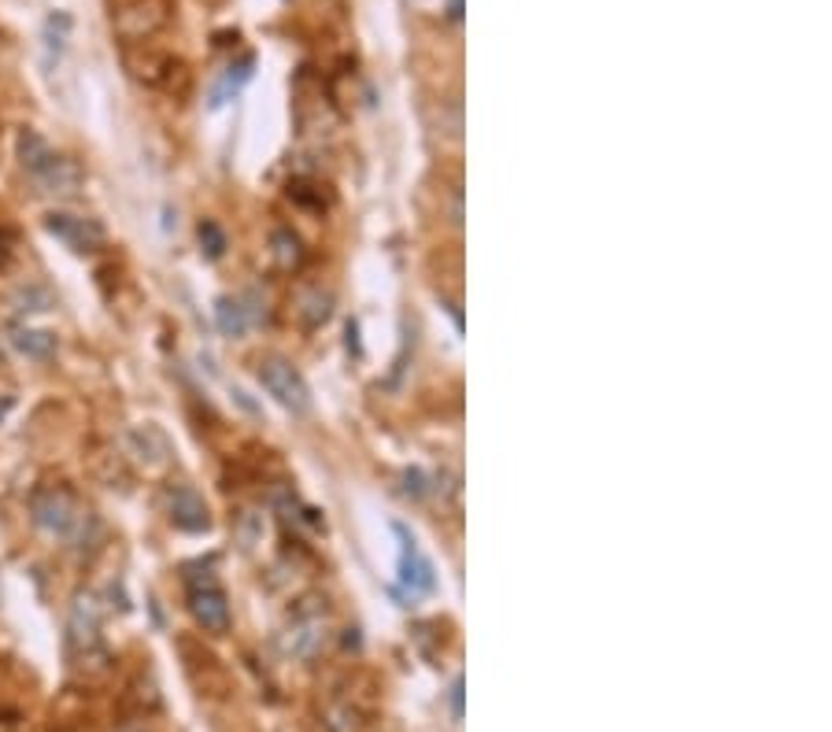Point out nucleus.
Wrapping results in <instances>:
<instances>
[{"label": "nucleus", "instance_id": "nucleus-1", "mask_svg": "<svg viewBox=\"0 0 832 732\" xmlns=\"http://www.w3.org/2000/svg\"><path fill=\"white\" fill-rule=\"evenodd\" d=\"M33 526L60 540H82L85 529L93 526V515L78 504V496L67 485H41L30 496Z\"/></svg>", "mask_w": 832, "mask_h": 732}, {"label": "nucleus", "instance_id": "nucleus-2", "mask_svg": "<svg viewBox=\"0 0 832 732\" xmlns=\"http://www.w3.org/2000/svg\"><path fill=\"white\" fill-rule=\"evenodd\" d=\"M100 618H104V607L93 592H78L71 603V618H67V648H71L74 662H108V648L104 637H100Z\"/></svg>", "mask_w": 832, "mask_h": 732}, {"label": "nucleus", "instance_id": "nucleus-3", "mask_svg": "<svg viewBox=\"0 0 832 732\" xmlns=\"http://www.w3.org/2000/svg\"><path fill=\"white\" fill-rule=\"evenodd\" d=\"M185 599H189V614H193V621L204 632H215V637H222V632H230V599L226 592H222L219 577L211 566H204V570L185 573Z\"/></svg>", "mask_w": 832, "mask_h": 732}, {"label": "nucleus", "instance_id": "nucleus-4", "mask_svg": "<svg viewBox=\"0 0 832 732\" xmlns=\"http://www.w3.org/2000/svg\"><path fill=\"white\" fill-rule=\"evenodd\" d=\"M255 377H260V385L266 388V396H274L277 404H282L285 410H293V415H304V410L311 407V388L304 382V374H300L288 359H282V355H266V359H260Z\"/></svg>", "mask_w": 832, "mask_h": 732}, {"label": "nucleus", "instance_id": "nucleus-5", "mask_svg": "<svg viewBox=\"0 0 832 732\" xmlns=\"http://www.w3.org/2000/svg\"><path fill=\"white\" fill-rule=\"evenodd\" d=\"M393 532L399 537V588L415 599V596H429L437 588V573H433V562L422 555V548L415 543V537L404 526H393Z\"/></svg>", "mask_w": 832, "mask_h": 732}, {"label": "nucleus", "instance_id": "nucleus-6", "mask_svg": "<svg viewBox=\"0 0 832 732\" xmlns=\"http://www.w3.org/2000/svg\"><path fill=\"white\" fill-rule=\"evenodd\" d=\"M44 230L78 255L97 252L100 244H104V226H100L97 218L71 215V211H52V215H44Z\"/></svg>", "mask_w": 832, "mask_h": 732}, {"label": "nucleus", "instance_id": "nucleus-7", "mask_svg": "<svg viewBox=\"0 0 832 732\" xmlns=\"http://www.w3.org/2000/svg\"><path fill=\"white\" fill-rule=\"evenodd\" d=\"M166 8H171L166 0H119V8L111 11V22H115V30L122 38L141 41L163 27Z\"/></svg>", "mask_w": 832, "mask_h": 732}, {"label": "nucleus", "instance_id": "nucleus-8", "mask_svg": "<svg viewBox=\"0 0 832 732\" xmlns=\"http://www.w3.org/2000/svg\"><path fill=\"white\" fill-rule=\"evenodd\" d=\"M163 499H166V518L174 521V529H182V532H207L211 529V510L193 485H185V481L166 485Z\"/></svg>", "mask_w": 832, "mask_h": 732}, {"label": "nucleus", "instance_id": "nucleus-9", "mask_svg": "<svg viewBox=\"0 0 832 732\" xmlns=\"http://www.w3.org/2000/svg\"><path fill=\"white\" fill-rule=\"evenodd\" d=\"M322 640H326V614H318V610H300V614L288 621L285 637H282V648L285 654H293V659H311Z\"/></svg>", "mask_w": 832, "mask_h": 732}, {"label": "nucleus", "instance_id": "nucleus-10", "mask_svg": "<svg viewBox=\"0 0 832 732\" xmlns=\"http://www.w3.org/2000/svg\"><path fill=\"white\" fill-rule=\"evenodd\" d=\"M82 177L85 174H82V166H78V160L55 152L33 182H38L41 193H49V196H74L78 189H82Z\"/></svg>", "mask_w": 832, "mask_h": 732}, {"label": "nucleus", "instance_id": "nucleus-11", "mask_svg": "<svg viewBox=\"0 0 832 732\" xmlns=\"http://www.w3.org/2000/svg\"><path fill=\"white\" fill-rule=\"evenodd\" d=\"M8 344L16 348L19 355H27V359H33V363H44V359H52L55 355V348H60V340H55V333H49V329H33V326H11L8 329Z\"/></svg>", "mask_w": 832, "mask_h": 732}, {"label": "nucleus", "instance_id": "nucleus-12", "mask_svg": "<svg viewBox=\"0 0 832 732\" xmlns=\"http://www.w3.org/2000/svg\"><path fill=\"white\" fill-rule=\"evenodd\" d=\"M215 326L222 337H244L252 329V307L241 296H219L215 299Z\"/></svg>", "mask_w": 832, "mask_h": 732}, {"label": "nucleus", "instance_id": "nucleus-13", "mask_svg": "<svg viewBox=\"0 0 832 732\" xmlns=\"http://www.w3.org/2000/svg\"><path fill=\"white\" fill-rule=\"evenodd\" d=\"M130 448L144 466H163L166 459H171V440H166L155 426L130 429Z\"/></svg>", "mask_w": 832, "mask_h": 732}, {"label": "nucleus", "instance_id": "nucleus-14", "mask_svg": "<svg viewBox=\"0 0 832 732\" xmlns=\"http://www.w3.org/2000/svg\"><path fill=\"white\" fill-rule=\"evenodd\" d=\"M67 38H71V16L67 11H49L41 27V41H44V63H60V55L67 49Z\"/></svg>", "mask_w": 832, "mask_h": 732}, {"label": "nucleus", "instance_id": "nucleus-15", "mask_svg": "<svg viewBox=\"0 0 832 732\" xmlns=\"http://www.w3.org/2000/svg\"><path fill=\"white\" fill-rule=\"evenodd\" d=\"M52 155L55 152L49 149V141H44L41 133H33V130H22L19 133V163H22V171H27L30 177H38Z\"/></svg>", "mask_w": 832, "mask_h": 732}, {"label": "nucleus", "instance_id": "nucleus-16", "mask_svg": "<svg viewBox=\"0 0 832 732\" xmlns=\"http://www.w3.org/2000/svg\"><path fill=\"white\" fill-rule=\"evenodd\" d=\"M248 78H252V55H244V60H241L237 67H226V74L219 78L215 93H211V108H222L230 96H237L241 85L248 82Z\"/></svg>", "mask_w": 832, "mask_h": 732}, {"label": "nucleus", "instance_id": "nucleus-17", "mask_svg": "<svg viewBox=\"0 0 832 732\" xmlns=\"http://www.w3.org/2000/svg\"><path fill=\"white\" fill-rule=\"evenodd\" d=\"M329 304H333L329 293H322V288H304L296 299V311H300V318H304V326H322V322L329 318Z\"/></svg>", "mask_w": 832, "mask_h": 732}, {"label": "nucleus", "instance_id": "nucleus-18", "mask_svg": "<svg viewBox=\"0 0 832 732\" xmlns=\"http://www.w3.org/2000/svg\"><path fill=\"white\" fill-rule=\"evenodd\" d=\"M271 244H274V260L282 271H296V266L304 263V248H300V237L293 230H277Z\"/></svg>", "mask_w": 832, "mask_h": 732}, {"label": "nucleus", "instance_id": "nucleus-19", "mask_svg": "<svg viewBox=\"0 0 832 732\" xmlns=\"http://www.w3.org/2000/svg\"><path fill=\"white\" fill-rule=\"evenodd\" d=\"M196 241H200V252H204L207 260H222V255H226V233H222L219 222H211V218L200 222Z\"/></svg>", "mask_w": 832, "mask_h": 732}, {"label": "nucleus", "instance_id": "nucleus-20", "mask_svg": "<svg viewBox=\"0 0 832 732\" xmlns=\"http://www.w3.org/2000/svg\"><path fill=\"white\" fill-rule=\"evenodd\" d=\"M451 714H455V718H463V681H455V684H451Z\"/></svg>", "mask_w": 832, "mask_h": 732}, {"label": "nucleus", "instance_id": "nucleus-21", "mask_svg": "<svg viewBox=\"0 0 832 732\" xmlns=\"http://www.w3.org/2000/svg\"><path fill=\"white\" fill-rule=\"evenodd\" d=\"M463 16V0H451V19Z\"/></svg>", "mask_w": 832, "mask_h": 732}, {"label": "nucleus", "instance_id": "nucleus-22", "mask_svg": "<svg viewBox=\"0 0 832 732\" xmlns=\"http://www.w3.org/2000/svg\"><path fill=\"white\" fill-rule=\"evenodd\" d=\"M130 732H138V729H130Z\"/></svg>", "mask_w": 832, "mask_h": 732}]
</instances>
